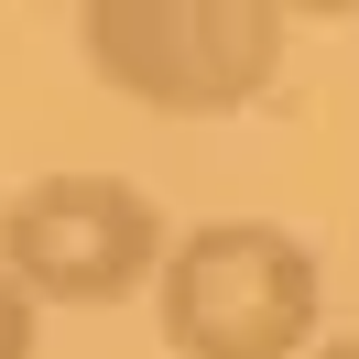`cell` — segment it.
Wrapping results in <instances>:
<instances>
[{"label": "cell", "instance_id": "obj_1", "mask_svg": "<svg viewBox=\"0 0 359 359\" xmlns=\"http://www.w3.org/2000/svg\"><path fill=\"white\" fill-rule=\"evenodd\" d=\"M153 316L175 359H305L327 327V272L272 218H207L163 240Z\"/></svg>", "mask_w": 359, "mask_h": 359}, {"label": "cell", "instance_id": "obj_2", "mask_svg": "<svg viewBox=\"0 0 359 359\" xmlns=\"http://www.w3.org/2000/svg\"><path fill=\"white\" fill-rule=\"evenodd\" d=\"M98 88L153 120H229L283 76V11L272 0H88L76 11Z\"/></svg>", "mask_w": 359, "mask_h": 359}, {"label": "cell", "instance_id": "obj_3", "mask_svg": "<svg viewBox=\"0 0 359 359\" xmlns=\"http://www.w3.org/2000/svg\"><path fill=\"white\" fill-rule=\"evenodd\" d=\"M163 207L142 196L131 175H33L0 196V283L44 305H120L163 272Z\"/></svg>", "mask_w": 359, "mask_h": 359}, {"label": "cell", "instance_id": "obj_4", "mask_svg": "<svg viewBox=\"0 0 359 359\" xmlns=\"http://www.w3.org/2000/svg\"><path fill=\"white\" fill-rule=\"evenodd\" d=\"M33 337H44V316H33L22 294L0 283V359H33Z\"/></svg>", "mask_w": 359, "mask_h": 359}, {"label": "cell", "instance_id": "obj_5", "mask_svg": "<svg viewBox=\"0 0 359 359\" xmlns=\"http://www.w3.org/2000/svg\"><path fill=\"white\" fill-rule=\"evenodd\" d=\"M305 359H359V337H316V348Z\"/></svg>", "mask_w": 359, "mask_h": 359}]
</instances>
